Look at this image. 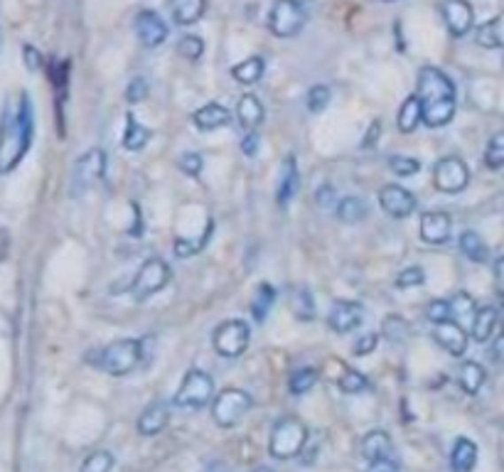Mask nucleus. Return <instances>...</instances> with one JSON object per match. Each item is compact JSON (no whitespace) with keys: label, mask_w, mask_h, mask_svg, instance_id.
Here are the masks:
<instances>
[{"label":"nucleus","mask_w":504,"mask_h":472,"mask_svg":"<svg viewBox=\"0 0 504 472\" xmlns=\"http://www.w3.org/2000/svg\"><path fill=\"white\" fill-rule=\"evenodd\" d=\"M443 11V20H446V27L453 37H462L472 30V22H475V12H472V5L468 0H446L440 5Z\"/></svg>","instance_id":"4468645a"},{"label":"nucleus","mask_w":504,"mask_h":472,"mask_svg":"<svg viewBox=\"0 0 504 472\" xmlns=\"http://www.w3.org/2000/svg\"><path fill=\"white\" fill-rule=\"evenodd\" d=\"M453 221L446 212H426L421 217V239L433 246H440L450 239Z\"/></svg>","instance_id":"f3484780"},{"label":"nucleus","mask_w":504,"mask_h":472,"mask_svg":"<svg viewBox=\"0 0 504 472\" xmlns=\"http://www.w3.org/2000/svg\"><path fill=\"white\" fill-rule=\"evenodd\" d=\"M214 231V221H207V229L202 234V239H209V234ZM207 242H199V244H192V242H185V239H177L175 242V251L180 259H187V256H195V253L202 249Z\"/></svg>","instance_id":"c03bdc74"},{"label":"nucleus","mask_w":504,"mask_h":472,"mask_svg":"<svg viewBox=\"0 0 504 472\" xmlns=\"http://www.w3.org/2000/svg\"><path fill=\"white\" fill-rule=\"evenodd\" d=\"M494 283H497V290L504 296V256L494 261Z\"/></svg>","instance_id":"5fc2aeb1"},{"label":"nucleus","mask_w":504,"mask_h":472,"mask_svg":"<svg viewBox=\"0 0 504 472\" xmlns=\"http://www.w3.org/2000/svg\"><path fill=\"white\" fill-rule=\"evenodd\" d=\"M364 322V306L354 300H337L328 315V325L337 335H347Z\"/></svg>","instance_id":"ddd939ff"},{"label":"nucleus","mask_w":504,"mask_h":472,"mask_svg":"<svg viewBox=\"0 0 504 472\" xmlns=\"http://www.w3.org/2000/svg\"><path fill=\"white\" fill-rule=\"evenodd\" d=\"M433 337L438 342L443 350L453 354V357H462L468 352V332L462 329L461 322L455 320H446V322H438L433 328Z\"/></svg>","instance_id":"dca6fc26"},{"label":"nucleus","mask_w":504,"mask_h":472,"mask_svg":"<svg viewBox=\"0 0 504 472\" xmlns=\"http://www.w3.org/2000/svg\"><path fill=\"white\" fill-rule=\"evenodd\" d=\"M145 99H148V81L143 77H136L126 89V101L128 104H141Z\"/></svg>","instance_id":"49530a36"},{"label":"nucleus","mask_w":504,"mask_h":472,"mask_svg":"<svg viewBox=\"0 0 504 472\" xmlns=\"http://www.w3.org/2000/svg\"><path fill=\"white\" fill-rule=\"evenodd\" d=\"M475 40L480 47H487V50H497L502 47V33H500V18H492V20L483 22L475 33Z\"/></svg>","instance_id":"72a5a7b5"},{"label":"nucleus","mask_w":504,"mask_h":472,"mask_svg":"<svg viewBox=\"0 0 504 472\" xmlns=\"http://www.w3.org/2000/svg\"><path fill=\"white\" fill-rule=\"evenodd\" d=\"M416 99L421 101L423 123L428 128H443L455 116V84L438 66H423L418 72Z\"/></svg>","instance_id":"f03ea898"},{"label":"nucleus","mask_w":504,"mask_h":472,"mask_svg":"<svg viewBox=\"0 0 504 472\" xmlns=\"http://www.w3.org/2000/svg\"><path fill=\"white\" fill-rule=\"evenodd\" d=\"M379 205H382L384 214L394 217V220H406L416 212V197L414 192H408L401 185H384L379 190Z\"/></svg>","instance_id":"f8f14e48"},{"label":"nucleus","mask_w":504,"mask_h":472,"mask_svg":"<svg viewBox=\"0 0 504 472\" xmlns=\"http://www.w3.org/2000/svg\"><path fill=\"white\" fill-rule=\"evenodd\" d=\"M263 104L259 101V97H253V94H244L239 104H236V119L242 123V128L252 133L256 131L263 121Z\"/></svg>","instance_id":"4be33fe9"},{"label":"nucleus","mask_w":504,"mask_h":472,"mask_svg":"<svg viewBox=\"0 0 504 472\" xmlns=\"http://www.w3.org/2000/svg\"><path fill=\"white\" fill-rule=\"evenodd\" d=\"M298 3H310V0H298Z\"/></svg>","instance_id":"052dcab7"},{"label":"nucleus","mask_w":504,"mask_h":472,"mask_svg":"<svg viewBox=\"0 0 504 472\" xmlns=\"http://www.w3.org/2000/svg\"><path fill=\"white\" fill-rule=\"evenodd\" d=\"M384 3H399V0H384Z\"/></svg>","instance_id":"bf43d9fd"},{"label":"nucleus","mask_w":504,"mask_h":472,"mask_svg":"<svg viewBox=\"0 0 504 472\" xmlns=\"http://www.w3.org/2000/svg\"><path fill=\"white\" fill-rule=\"evenodd\" d=\"M180 170L187 175L198 177L202 173V155L198 153H182L180 155Z\"/></svg>","instance_id":"09e8293b"},{"label":"nucleus","mask_w":504,"mask_h":472,"mask_svg":"<svg viewBox=\"0 0 504 472\" xmlns=\"http://www.w3.org/2000/svg\"><path fill=\"white\" fill-rule=\"evenodd\" d=\"M453 472H472L477 465V445L470 438H458L450 453Z\"/></svg>","instance_id":"b1692460"},{"label":"nucleus","mask_w":504,"mask_h":472,"mask_svg":"<svg viewBox=\"0 0 504 472\" xmlns=\"http://www.w3.org/2000/svg\"><path fill=\"white\" fill-rule=\"evenodd\" d=\"M450 306V315L453 318H461V320H472V315L477 313V306H475V300H472L470 293H455L453 300H448Z\"/></svg>","instance_id":"c9c22d12"},{"label":"nucleus","mask_w":504,"mask_h":472,"mask_svg":"<svg viewBox=\"0 0 504 472\" xmlns=\"http://www.w3.org/2000/svg\"><path fill=\"white\" fill-rule=\"evenodd\" d=\"M426 315L428 320L433 322V325H438V322H446V320H453L450 315V306L448 300H430L426 308Z\"/></svg>","instance_id":"a18cd8bd"},{"label":"nucleus","mask_w":504,"mask_h":472,"mask_svg":"<svg viewBox=\"0 0 504 472\" xmlns=\"http://www.w3.org/2000/svg\"><path fill=\"white\" fill-rule=\"evenodd\" d=\"M177 52H180V57L190 59V62H198L202 52H205V43H202L199 35H182L180 43H177Z\"/></svg>","instance_id":"e433bc0d"},{"label":"nucleus","mask_w":504,"mask_h":472,"mask_svg":"<svg viewBox=\"0 0 504 472\" xmlns=\"http://www.w3.org/2000/svg\"><path fill=\"white\" fill-rule=\"evenodd\" d=\"M298 192V163L296 155H285L281 163V175H278V187H275V199L278 205H288L296 197Z\"/></svg>","instance_id":"6ab92c4d"},{"label":"nucleus","mask_w":504,"mask_h":472,"mask_svg":"<svg viewBox=\"0 0 504 472\" xmlns=\"http://www.w3.org/2000/svg\"><path fill=\"white\" fill-rule=\"evenodd\" d=\"M25 57H27V59H25V65H27V69H40V66H43V55H40V52H37V50H35V47H30V44H27V47H25Z\"/></svg>","instance_id":"603ef678"},{"label":"nucleus","mask_w":504,"mask_h":472,"mask_svg":"<svg viewBox=\"0 0 504 472\" xmlns=\"http://www.w3.org/2000/svg\"><path fill=\"white\" fill-rule=\"evenodd\" d=\"M492 357L497 360V362H502L504 364V332L494 340V344H492Z\"/></svg>","instance_id":"4d7b16f0"},{"label":"nucleus","mask_w":504,"mask_h":472,"mask_svg":"<svg viewBox=\"0 0 504 472\" xmlns=\"http://www.w3.org/2000/svg\"><path fill=\"white\" fill-rule=\"evenodd\" d=\"M307 12L303 8V3L298 0H275L271 5V12H268V30L281 37V40H288V37H296L303 27H306Z\"/></svg>","instance_id":"423d86ee"},{"label":"nucleus","mask_w":504,"mask_h":472,"mask_svg":"<svg viewBox=\"0 0 504 472\" xmlns=\"http://www.w3.org/2000/svg\"><path fill=\"white\" fill-rule=\"evenodd\" d=\"M337 217L347 224H357L367 217V202L362 197H345L337 205Z\"/></svg>","instance_id":"473e14b6"},{"label":"nucleus","mask_w":504,"mask_h":472,"mask_svg":"<svg viewBox=\"0 0 504 472\" xmlns=\"http://www.w3.org/2000/svg\"><path fill=\"white\" fill-rule=\"evenodd\" d=\"M207 11V0H170V12L177 25H195Z\"/></svg>","instance_id":"393cba45"},{"label":"nucleus","mask_w":504,"mask_h":472,"mask_svg":"<svg viewBox=\"0 0 504 472\" xmlns=\"http://www.w3.org/2000/svg\"><path fill=\"white\" fill-rule=\"evenodd\" d=\"M389 167H392L399 177H411V175H416L418 170H421V163H418L416 158L392 155V158H389Z\"/></svg>","instance_id":"79ce46f5"},{"label":"nucleus","mask_w":504,"mask_h":472,"mask_svg":"<svg viewBox=\"0 0 504 472\" xmlns=\"http://www.w3.org/2000/svg\"><path fill=\"white\" fill-rule=\"evenodd\" d=\"M470 182V170L461 158H443L433 167V185L446 195H458Z\"/></svg>","instance_id":"9b49d317"},{"label":"nucleus","mask_w":504,"mask_h":472,"mask_svg":"<svg viewBox=\"0 0 504 472\" xmlns=\"http://www.w3.org/2000/svg\"><path fill=\"white\" fill-rule=\"evenodd\" d=\"M376 133H379V121H374L372 131H367V135H364V138H367V141H364V148H367V145L376 143Z\"/></svg>","instance_id":"13d9d810"},{"label":"nucleus","mask_w":504,"mask_h":472,"mask_svg":"<svg viewBox=\"0 0 504 472\" xmlns=\"http://www.w3.org/2000/svg\"><path fill=\"white\" fill-rule=\"evenodd\" d=\"M318 379H320L318 369H313V367H303V369H298V372L291 374V379H288V389H291V394L303 396V394H307L313 386L318 384Z\"/></svg>","instance_id":"2f4dec72"},{"label":"nucleus","mask_w":504,"mask_h":472,"mask_svg":"<svg viewBox=\"0 0 504 472\" xmlns=\"http://www.w3.org/2000/svg\"><path fill=\"white\" fill-rule=\"evenodd\" d=\"M461 251L475 261V264H485L487 256H490V249L487 244L483 242V236L477 231H462L461 234Z\"/></svg>","instance_id":"7c9ffc66"},{"label":"nucleus","mask_w":504,"mask_h":472,"mask_svg":"<svg viewBox=\"0 0 504 472\" xmlns=\"http://www.w3.org/2000/svg\"><path fill=\"white\" fill-rule=\"evenodd\" d=\"M337 386H340L342 394H362V391L369 389V379L357 369H345L340 379H337Z\"/></svg>","instance_id":"f704fd0d"},{"label":"nucleus","mask_w":504,"mask_h":472,"mask_svg":"<svg viewBox=\"0 0 504 472\" xmlns=\"http://www.w3.org/2000/svg\"><path fill=\"white\" fill-rule=\"evenodd\" d=\"M167 281H170V266L165 264L163 259L151 256V259L143 261L138 274L133 278L131 296L136 298V300H148V298H153L155 293H160V290L167 286Z\"/></svg>","instance_id":"1a4fd4ad"},{"label":"nucleus","mask_w":504,"mask_h":472,"mask_svg":"<svg viewBox=\"0 0 504 472\" xmlns=\"http://www.w3.org/2000/svg\"><path fill=\"white\" fill-rule=\"evenodd\" d=\"M167 423H170V404L153 401L143 408V414L138 416V433L141 436H158L167 429Z\"/></svg>","instance_id":"a211bd4d"},{"label":"nucleus","mask_w":504,"mask_h":472,"mask_svg":"<svg viewBox=\"0 0 504 472\" xmlns=\"http://www.w3.org/2000/svg\"><path fill=\"white\" fill-rule=\"evenodd\" d=\"M252 406V396L246 394L244 389L229 386L221 394L214 396V401H212V418H214V423L220 429H234V426H239L244 418H246Z\"/></svg>","instance_id":"39448f33"},{"label":"nucleus","mask_w":504,"mask_h":472,"mask_svg":"<svg viewBox=\"0 0 504 472\" xmlns=\"http://www.w3.org/2000/svg\"><path fill=\"white\" fill-rule=\"evenodd\" d=\"M293 313L298 320H313L315 318V303L307 288H300L296 296H293Z\"/></svg>","instance_id":"ea45409f"},{"label":"nucleus","mask_w":504,"mask_h":472,"mask_svg":"<svg viewBox=\"0 0 504 472\" xmlns=\"http://www.w3.org/2000/svg\"><path fill=\"white\" fill-rule=\"evenodd\" d=\"M392 451H394V440H392V436L386 430L374 429L362 438V455L369 462L392 458Z\"/></svg>","instance_id":"412c9836"},{"label":"nucleus","mask_w":504,"mask_h":472,"mask_svg":"<svg viewBox=\"0 0 504 472\" xmlns=\"http://www.w3.org/2000/svg\"><path fill=\"white\" fill-rule=\"evenodd\" d=\"M376 344H379V335H376V332L362 335L360 340L354 342V354H357V357H364V354L376 350Z\"/></svg>","instance_id":"8fccbe9b"},{"label":"nucleus","mask_w":504,"mask_h":472,"mask_svg":"<svg viewBox=\"0 0 504 472\" xmlns=\"http://www.w3.org/2000/svg\"><path fill=\"white\" fill-rule=\"evenodd\" d=\"M275 303V288L271 283H259L252 298V315L256 322H263Z\"/></svg>","instance_id":"c756f323"},{"label":"nucleus","mask_w":504,"mask_h":472,"mask_svg":"<svg viewBox=\"0 0 504 472\" xmlns=\"http://www.w3.org/2000/svg\"><path fill=\"white\" fill-rule=\"evenodd\" d=\"M151 138H153L151 128H145L133 113H128V116H126V133H123V145H126V151H143Z\"/></svg>","instance_id":"a878e982"},{"label":"nucleus","mask_w":504,"mask_h":472,"mask_svg":"<svg viewBox=\"0 0 504 472\" xmlns=\"http://www.w3.org/2000/svg\"><path fill=\"white\" fill-rule=\"evenodd\" d=\"M35 135V111L27 94L18 104L8 101L0 119V175L12 173L27 155Z\"/></svg>","instance_id":"f257e3e1"},{"label":"nucleus","mask_w":504,"mask_h":472,"mask_svg":"<svg viewBox=\"0 0 504 472\" xmlns=\"http://www.w3.org/2000/svg\"><path fill=\"white\" fill-rule=\"evenodd\" d=\"M141 340L126 337V340H116L106 344L99 352L97 364L111 376H126V374H131L136 369V364L141 362Z\"/></svg>","instance_id":"20e7f679"},{"label":"nucleus","mask_w":504,"mask_h":472,"mask_svg":"<svg viewBox=\"0 0 504 472\" xmlns=\"http://www.w3.org/2000/svg\"><path fill=\"white\" fill-rule=\"evenodd\" d=\"M423 283H426V274H423L421 266H408L396 278V286L399 288H418L423 286Z\"/></svg>","instance_id":"37998d69"},{"label":"nucleus","mask_w":504,"mask_h":472,"mask_svg":"<svg viewBox=\"0 0 504 472\" xmlns=\"http://www.w3.org/2000/svg\"><path fill=\"white\" fill-rule=\"evenodd\" d=\"M307 426L298 416H285L271 430V440H268V453L275 460H291L303 453L307 443Z\"/></svg>","instance_id":"7ed1b4c3"},{"label":"nucleus","mask_w":504,"mask_h":472,"mask_svg":"<svg viewBox=\"0 0 504 472\" xmlns=\"http://www.w3.org/2000/svg\"><path fill=\"white\" fill-rule=\"evenodd\" d=\"M231 113L221 104H205L202 109L192 113V123L199 131H220L224 126H229Z\"/></svg>","instance_id":"aec40b11"},{"label":"nucleus","mask_w":504,"mask_h":472,"mask_svg":"<svg viewBox=\"0 0 504 472\" xmlns=\"http://www.w3.org/2000/svg\"><path fill=\"white\" fill-rule=\"evenodd\" d=\"M384 332H386V337H392L394 342H399L406 332H408V325H406L399 315H389V318L384 320Z\"/></svg>","instance_id":"de8ad7c7"},{"label":"nucleus","mask_w":504,"mask_h":472,"mask_svg":"<svg viewBox=\"0 0 504 472\" xmlns=\"http://www.w3.org/2000/svg\"><path fill=\"white\" fill-rule=\"evenodd\" d=\"M330 99H332V91L325 84H318V87H313L307 91V109L313 111V113H320V111L328 109Z\"/></svg>","instance_id":"a19ab883"},{"label":"nucleus","mask_w":504,"mask_h":472,"mask_svg":"<svg viewBox=\"0 0 504 472\" xmlns=\"http://www.w3.org/2000/svg\"><path fill=\"white\" fill-rule=\"evenodd\" d=\"M421 121H423V111H421V101H418L416 94H414V97H408V99L401 104L396 123H399V131L401 133H414Z\"/></svg>","instance_id":"bb28decb"},{"label":"nucleus","mask_w":504,"mask_h":472,"mask_svg":"<svg viewBox=\"0 0 504 472\" xmlns=\"http://www.w3.org/2000/svg\"><path fill=\"white\" fill-rule=\"evenodd\" d=\"M332 195H335V190L330 185H325L322 190L318 192V205L320 207H328V205H332Z\"/></svg>","instance_id":"6e6d98bb"},{"label":"nucleus","mask_w":504,"mask_h":472,"mask_svg":"<svg viewBox=\"0 0 504 472\" xmlns=\"http://www.w3.org/2000/svg\"><path fill=\"white\" fill-rule=\"evenodd\" d=\"M485 379H487L485 367L477 362H465L461 367V372H458V382H461L462 391L470 396H475L480 389H483Z\"/></svg>","instance_id":"cd10ccee"},{"label":"nucleus","mask_w":504,"mask_h":472,"mask_svg":"<svg viewBox=\"0 0 504 472\" xmlns=\"http://www.w3.org/2000/svg\"><path fill=\"white\" fill-rule=\"evenodd\" d=\"M263 65L261 57H249V59H244L239 65L231 69V77L236 79L239 84H246V87H252V84H259L263 77Z\"/></svg>","instance_id":"c85d7f7f"},{"label":"nucleus","mask_w":504,"mask_h":472,"mask_svg":"<svg viewBox=\"0 0 504 472\" xmlns=\"http://www.w3.org/2000/svg\"><path fill=\"white\" fill-rule=\"evenodd\" d=\"M106 170V155L101 148H91L79 158L72 170V195H84L89 187H94L104 177Z\"/></svg>","instance_id":"9d476101"},{"label":"nucleus","mask_w":504,"mask_h":472,"mask_svg":"<svg viewBox=\"0 0 504 472\" xmlns=\"http://www.w3.org/2000/svg\"><path fill=\"white\" fill-rule=\"evenodd\" d=\"M252 342V329H249V322L244 320H224L220 328L214 329L212 335V344L214 350L221 357H229V360H236L242 357L246 347Z\"/></svg>","instance_id":"0eeeda50"},{"label":"nucleus","mask_w":504,"mask_h":472,"mask_svg":"<svg viewBox=\"0 0 504 472\" xmlns=\"http://www.w3.org/2000/svg\"><path fill=\"white\" fill-rule=\"evenodd\" d=\"M136 35H138L143 47L153 50V47H160L167 40V25L158 12L141 11L138 18H136Z\"/></svg>","instance_id":"2eb2a0df"},{"label":"nucleus","mask_w":504,"mask_h":472,"mask_svg":"<svg viewBox=\"0 0 504 472\" xmlns=\"http://www.w3.org/2000/svg\"><path fill=\"white\" fill-rule=\"evenodd\" d=\"M113 455L109 451H94L81 462V472H111L113 468Z\"/></svg>","instance_id":"58836bf2"},{"label":"nucleus","mask_w":504,"mask_h":472,"mask_svg":"<svg viewBox=\"0 0 504 472\" xmlns=\"http://www.w3.org/2000/svg\"><path fill=\"white\" fill-rule=\"evenodd\" d=\"M242 151L246 155H256V151H259V135H256V131H252L246 138H244Z\"/></svg>","instance_id":"864d4df0"},{"label":"nucleus","mask_w":504,"mask_h":472,"mask_svg":"<svg viewBox=\"0 0 504 472\" xmlns=\"http://www.w3.org/2000/svg\"><path fill=\"white\" fill-rule=\"evenodd\" d=\"M500 325V313L492 306H485L475 315H472V340L475 342H487L494 335V329Z\"/></svg>","instance_id":"5701e85b"},{"label":"nucleus","mask_w":504,"mask_h":472,"mask_svg":"<svg viewBox=\"0 0 504 472\" xmlns=\"http://www.w3.org/2000/svg\"><path fill=\"white\" fill-rule=\"evenodd\" d=\"M367 472H399V462L392 458H382V460H372Z\"/></svg>","instance_id":"3c124183"},{"label":"nucleus","mask_w":504,"mask_h":472,"mask_svg":"<svg viewBox=\"0 0 504 472\" xmlns=\"http://www.w3.org/2000/svg\"><path fill=\"white\" fill-rule=\"evenodd\" d=\"M214 394V379L205 369H190L177 389L173 404L177 408H202L212 401Z\"/></svg>","instance_id":"6e6552de"},{"label":"nucleus","mask_w":504,"mask_h":472,"mask_svg":"<svg viewBox=\"0 0 504 472\" xmlns=\"http://www.w3.org/2000/svg\"><path fill=\"white\" fill-rule=\"evenodd\" d=\"M485 163L487 167H504V131L494 133L492 138H490V143H487V151H485Z\"/></svg>","instance_id":"4c0bfd02"}]
</instances>
